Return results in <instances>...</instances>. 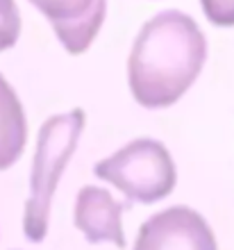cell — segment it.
<instances>
[{
  "instance_id": "cell-1",
  "label": "cell",
  "mask_w": 234,
  "mask_h": 250,
  "mask_svg": "<svg viewBox=\"0 0 234 250\" xmlns=\"http://www.w3.org/2000/svg\"><path fill=\"white\" fill-rule=\"evenodd\" d=\"M207 60V39L189 14L164 9L139 30L128 84L141 107L166 109L191 89Z\"/></svg>"
},
{
  "instance_id": "cell-2",
  "label": "cell",
  "mask_w": 234,
  "mask_h": 250,
  "mask_svg": "<svg viewBox=\"0 0 234 250\" xmlns=\"http://www.w3.org/2000/svg\"><path fill=\"white\" fill-rule=\"evenodd\" d=\"M85 121V112L78 107L73 112L50 116L41 125L32 173H30V198L25 203V216H23L25 237L34 244L43 241L46 237L52 196H55V189H57L66 164L71 162L73 152L78 148V139L82 134Z\"/></svg>"
},
{
  "instance_id": "cell-3",
  "label": "cell",
  "mask_w": 234,
  "mask_h": 250,
  "mask_svg": "<svg viewBox=\"0 0 234 250\" xmlns=\"http://www.w3.org/2000/svg\"><path fill=\"white\" fill-rule=\"evenodd\" d=\"M100 180L121 189L132 203H157L175 189V162L157 139H134L93 166Z\"/></svg>"
},
{
  "instance_id": "cell-4",
  "label": "cell",
  "mask_w": 234,
  "mask_h": 250,
  "mask_svg": "<svg viewBox=\"0 0 234 250\" xmlns=\"http://www.w3.org/2000/svg\"><path fill=\"white\" fill-rule=\"evenodd\" d=\"M134 250H218L209 223L191 207H169L141 225Z\"/></svg>"
},
{
  "instance_id": "cell-5",
  "label": "cell",
  "mask_w": 234,
  "mask_h": 250,
  "mask_svg": "<svg viewBox=\"0 0 234 250\" xmlns=\"http://www.w3.org/2000/svg\"><path fill=\"white\" fill-rule=\"evenodd\" d=\"M48 19L68 55L86 53L107 16V0H30Z\"/></svg>"
},
{
  "instance_id": "cell-6",
  "label": "cell",
  "mask_w": 234,
  "mask_h": 250,
  "mask_svg": "<svg viewBox=\"0 0 234 250\" xmlns=\"http://www.w3.org/2000/svg\"><path fill=\"white\" fill-rule=\"evenodd\" d=\"M128 205L118 203L109 191L100 187H82L75 200V225L89 244H109L123 248V211Z\"/></svg>"
},
{
  "instance_id": "cell-7",
  "label": "cell",
  "mask_w": 234,
  "mask_h": 250,
  "mask_svg": "<svg viewBox=\"0 0 234 250\" xmlns=\"http://www.w3.org/2000/svg\"><path fill=\"white\" fill-rule=\"evenodd\" d=\"M27 141V121L19 96L0 75V171L19 162Z\"/></svg>"
},
{
  "instance_id": "cell-8",
  "label": "cell",
  "mask_w": 234,
  "mask_h": 250,
  "mask_svg": "<svg viewBox=\"0 0 234 250\" xmlns=\"http://www.w3.org/2000/svg\"><path fill=\"white\" fill-rule=\"evenodd\" d=\"M21 34V14L14 0H0V53L16 46Z\"/></svg>"
},
{
  "instance_id": "cell-9",
  "label": "cell",
  "mask_w": 234,
  "mask_h": 250,
  "mask_svg": "<svg viewBox=\"0 0 234 250\" xmlns=\"http://www.w3.org/2000/svg\"><path fill=\"white\" fill-rule=\"evenodd\" d=\"M207 21L216 27H234V0H200Z\"/></svg>"
}]
</instances>
